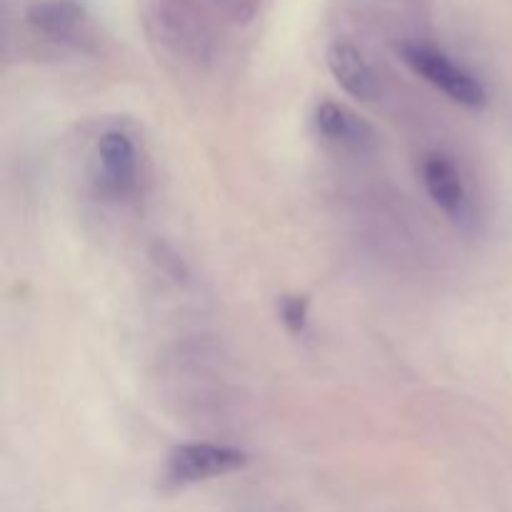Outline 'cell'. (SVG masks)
<instances>
[{"mask_svg": "<svg viewBox=\"0 0 512 512\" xmlns=\"http://www.w3.org/2000/svg\"><path fill=\"white\" fill-rule=\"evenodd\" d=\"M423 185L430 200L455 223H473V200L458 165L443 153H433L423 160Z\"/></svg>", "mask_w": 512, "mask_h": 512, "instance_id": "obj_5", "label": "cell"}, {"mask_svg": "<svg viewBox=\"0 0 512 512\" xmlns=\"http://www.w3.org/2000/svg\"><path fill=\"white\" fill-rule=\"evenodd\" d=\"M25 20L35 33L65 48H93L98 38L93 18L78 0H38L28 8Z\"/></svg>", "mask_w": 512, "mask_h": 512, "instance_id": "obj_4", "label": "cell"}, {"mask_svg": "<svg viewBox=\"0 0 512 512\" xmlns=\"http://www.w3.org/2000/svg\"><path fill=\"white\" fill-rule=\"evenodd\" d=\"M400 58L405 60V65L413 73L428 80L433 88H438L440 93H445L455 103L473 110L483 108L488 103V90L480 83V78H475L468 68L455 63L445 50L413 40V43L400 45Z\"/></svg>", "mask_w": 512, "mask_h": 512, "instance_id": "obj_2", "label": "cell"}, {"mask_svg": "<svg viewBox=\"0 0 512 512\" xmlns=\"http://www.w3.org/2000/svg\"><path fill=\"white\" fill-rule=\"evenodd\" d=\"M225 23L208 0H153V25L160 43L193 65L213 60Z\"/></svg>", "mask_w": 512, "mask_h": 512, "instance_id": "obj_1", "label": "cell"}, {"mask_svg": "<svg viewBox=\"0 0 512 512\" xmlns=\"http://www.w3.org/2000/svg\"><path fill=\"white\" fill-rule=\"evenodd\" d=\"M278 313L290 333H305V328H308V298H303V295H285L278 303Z\"/></svg>", "mask_w": 512, "mask_h": 512, "instance_id": "obj_9", "label": "cell"}, {"mask_svg": "<svg viewBox=\"0 0 512 512\" xmlns=\"http://www.w3.org/2000/svg\"><path fill=\"white\" fill-rule=\"evenodd\" d=\"M315 128L340 150H365L373 145V128L345 105L325 100L315 108Z\"/></svg>", "mask_w": 512, "mask_h": 512, "instance_id": "obj_7", "label": "cell"}, {"mask_svg": "<svg viewBox=\"0 0 512 512\" xmlns=\"http://www.w3.org/2000/svg\"><path fill=\"white\" fill-rule=\"evenodd\" d=\"M220 18L230 25H245L255 18L260 8V0H208Z\"/></svg>", "mask_w": 512, "mask_h": 512, "instance_id": "obj_10", "label": "cell"}, {"mask_svg": "<svg viewBox=\"0 0 512 512\" xmlns=\"http://www.w3.org/2000/svg\"><path fill=\"white\" fill-rule=\"evenodd\" d=\"M328 68L340 88L358 100H373L378 95V78L355 45L333 43L328 48Z\"/></svg>", "mask_w": 512, "mask_h": 512, "instance_id": "obj_8", "label": "cell"}, {"mask_svg": "<svg viewBox=\"0 0 512 512\" xmlns=\"http://www.w3.org/2000/svg\"><path fill=\"white\" fill-rule=\"evenodd\" d=\"M95 163H98V180L105 193L123 198L138 183V158L135 145L120 130H108L100 135L95 145Z\"/></svg>", "mask_w": 512, "mask_h": 512, "instance_id": "obj_6", "label": "cell"}, {"mask_svg": "<svg viewBox=\"0 0 512 512\" xmlns=\"http://www.w3.org/2000/svg\"><path fill=\"white\" fill-rule=\"evenodd\" d=\"M248 460V453L230 445L185 443L168 453L163 483L168 488H188V485L238 473L248 465Z\"/></svg>", "mask_w": 512, "mask_h": 512, "instance_id": "obj_3", "label": "cell"}]
</instances>
